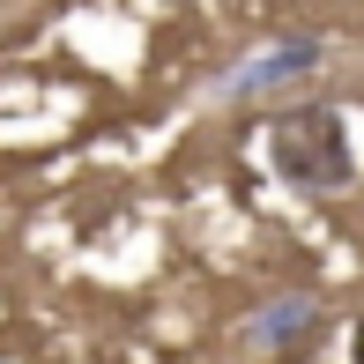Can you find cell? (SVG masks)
Here are the masks:
<instances>
[{"instance_id":"obj_1","label":"cell","mask_w":364,"mask_h":364,"mask_svg":"<svg viewBox=\"0 0 364 364\" xmlns=\"http://www.w3.org/2000/svg\"><path fill=\"white\" fill-rule=\"evenodd\" d=\"M268 149H275V171L290 178L297 193H342L350 186V134H342V112L327 105H297L268 127Z\"/></svg>"},{"instance_id":"obj_2","label":"cell","mask_w":364,"mask_h":364,"mask_svg":"<svg viewBox=\"0 0 364 364\" xmlns=\"http://www.w3.org/2000/svg\"><path fill=\"white\" fill-rule=\"evenodd\" d=\"M312 68H320V45H312V38H297V45H283V53H268V60H253V68H238V82H230V90H238V97H253V90H275V82L312 75Z\"/></svg>"},{"instance_id":"obj_3","label":"cell","mask_w":364,"mask_h":364,"mask_svg":"<svg viewBox=\"0 0 364 364\" xmlns=\"http://www.w3.org/2000/svg\"><path fill=\"white\" fill-rule=\"evenodd\" d=\"M312 320H320V305H312V297H297V290H290V297H275V305L260 312V327H253V335H260V342H275V350H283V342H290V335H305Z\"/></svg>"},{"instance_id":"obj_4","label":"cell","mask_w":364,"mask_h":364,"mask_svg":"<svg viewBox=\"0 0 364 364\" xmlns=\"http://www.w3.org/2000/svg\"><path fill=\"white\" fill-rule=\"evenodd\" d=\"M350 364H364V320H357V335H350Z\"/></svg>"}]
</instances>
